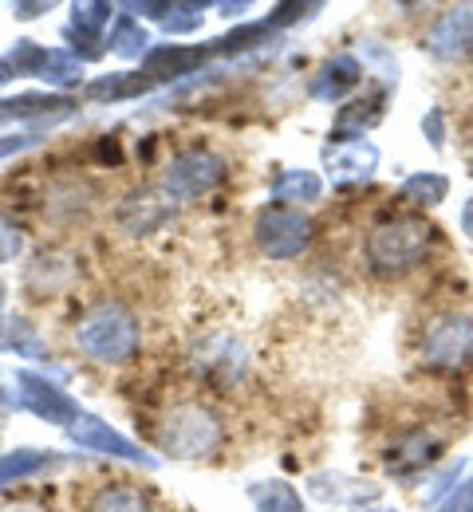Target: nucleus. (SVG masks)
Segmentation results:
<instances>
[{
  "mask_svg": "<svg viewBox=\"0 0 473 512\" xmlns=\"http://www.w3.org/2000/svg\"><path fill=\"white\" fill-rule=\"evenodd\" d=\"M434 241V229L414 217V213H399L387 217L383 225L371 229L367 237V260L379 276H403L410 268H418L426 260V249Z\"/></svg>",
  "mask_w": 473,
  "mask_h": 512,
  "instance_id": "1",
  "label": "nucleus"
},
{
  "mask_svg": "<svg viewBox=\"0 0 473 512\" xmlns=\"http://www.w3.org/2000/svg\"><path fill=\"white\" fill-rule=\"evenodd\" d=\"M75 343L99 363H127L138 351V323L123 304H99L75 327Z\"/></svg>",
  "mask_w": 473,
  "mask_h": 512,
  "instance_id": "2",
  "label": "nucleus"
},
{
  "mask_svg": "<svg viewBox=\"0 0 473 512\" xmlns=\"http://www.w3.org/2000/svg\"><path fill=\"white\" fill-rule=\"evenodd\" d=\"M158 446L166 449L170 457H182V461L209 457L213 449L221 446V422L202 402H182L158 426Z\"/></svg>",
  "mask_w": 473,
  "mask_h": 512,
  "instance_id": "3",
  "label": "nucleus"
},
{
  "mask_svg": "<svg viewBox=\"0 0 473 512\" xmlns=\"http://www.w3.org/2000/svg\"><path fill=\"white\" fill-rule=\"evenodd\" d=\"M422 359L442 371L473 367V320L462 312H442L422 331Z\"/></svg>",
  "mask_w": 473,
  "mask_h": 512,
  "instance_id": "4",
  "label": "nucleus"
},
{
  "mask_svg": "<svg viewBox=\"0 0 473 512\" xmlns=\"http://www.w3.org/2000/svg\"><path fill=\"white\" fill-rule=\"evenodd\" d=\"M312 241V225L300 209H284V205H272L257 217V245L261 253L272 260H292L308 249Z\"/></svg>",
  "mask_w": 473,
  "mask_h": 512,
  "instance_id": "5",
  "label": "nucleus"
},
{
  "mask_svg": "<svg viewBox=\"0 0 473 512\" xmlns=\"http://www.w3.org/2000/svg\"><path fill=\"white\" fill-rule=\"evenodd\" d=\"M225 178V162L205 150H186L166 166V193L170 197H202Z\"/></svg>",
  "mask_w": 473,
  "mask_h": 512,
  "instance_id": "6",
  "label": "nucleus"
},
{
  "mask_svg": "<svg viewBox=\"0 0 473 512\" xmlns=\"http://www.w3.org/2000/svg\"><path fill=\"white\" fill-rule=\"evenodd\" d=\"M16 386H20V402H24L36 418L60 422V426H68V422L79 418L75 398H71L68 390H60L56 383H48V379H40V375H32V371H20V375H16Z\"/></svg>",
  "mask_w": 473,
  "mask_h": 512,
  "instance_id": "7",
  "label": "nucleus"
},
{
  "mask_svg": "<svg viewBox=\"0 0 473 512\" xmlns=\"http://www.w3.org/2000/svg\"><path fill=\"white\" fill-rule=\"evenodd\" d=\"M426 44L438 60H458L473 52V8H450L446 16H438Z\"/></svg>",
  "mask_w": 473,
  "mask_h": 512,
  "instance_id": "8",
  "label": "nucleus"
},
{
  "mask_svg": "<svg viewBox=\"0 0 473 512\" xmlns=\"http://www.w3.org/2000/svg\"><path fill=\"white\" fill-rule=\"evenodd\" d=\"M79 426H71V442L83 449H99V453H111V457H123V461H146L142 449L131 446L123 434H115L107 422L99 418H75Z\"/></svg>",
  "mask_w": 473,
  "mask_h": 512,
  "instance_id": "9",
  "label": "nucleus"
},
{
  "mask_svg": "<svg viewBox=\"0 0 473 512\" xmlns=\"http://www.w3.org/2000/svg\"><path fill=\"white\" fill-rule=\"evenodd\" d=\"M71 99L64 95H20V99H0V123H20V119H44V115H68Z\"/></svg>",
  "mask_w": 473,
  "mask_h": 512,
  "instance_id": "10",
  "label": "nucleus"
},
{
  "mask_svg": "<svg viewBox=\"0 0 473 512\" xmlns=\"http://www.w3.org/2000/svg\"><path fill=\"white\" fill-rule=\"evenodd\" d=\"M205 60V48H154L146 52V79H170V75H186L190 67H198Z\"/></svg>",
  "mask_w": 473,
  "mask_h": 512,
  "instance_id": "11",
  "label": "nucleus"
},
{
  "mask_svg": "<svg viewBox=\"0 0 473 512\" xmlns=\"http://www.w3.org/2000/svg\"><path fill=\"white\" fill-rule=\"evenodd\" d=\"M170 217V205L154 193H135L123 209H119V221L131 229V233H154L162 221Z\"/></svg>",
  "mask_w": 473,
  "mask_h": 512,
  "instance_id": "12",
  "label": "nucleus"
},
{
  "mask_svg": "<svg viewBox=\"0 0 473 512\" xmlns=\"http://www.w3.org/2000/svg\"><path fill=\"white\" fill-rule=\"evenodd\" d=\"M328 162H332L336 178H367V174L375 170V162H379V150L359 138V142H347L336 154L328 150Z\"/></svg>",
  "mask_w": 473,
  "mask_h": 512,
  "instance_id": "13",
  "label": "nucleus"
},
{
  "mask_svg": "<svg viewBox=\"0 0 473 512\" xmlns=\"http://www.w3.org/2000/svg\"><path fill=\"white\" fill-rule=\"evenodd\" d=\"M359 83V64H355V56H336L332 64H324L320 71V79L312 83V95L316 99H339L347 87H355Z\"/></svg>",
  "mask_w": 473,
  "mask_h": 512,
  "instance_id": "14",
  "label": "nucleus"
},
{
  "mask_svg": "<svg viewBox=\"0 0 473 512\" xmlns=\"http://www.w3.org/2000/svg\"><path fill=\"white\" fill-rule=\"evenodd\" d=\"M87 512H154V509H150L146 493L135 489V485H107V489H99V497L91 501Z\"/></svg>",
  "mask_w": 473,
  "mask_h": 512,
  "instance_id": "15",
  "label": "nucleus"
},
{
  "mask_svg": "<svg viewBox=\"0 0 473 512\" xmlns=\"http://www.w3.org/2000/svg\"><path fill=\"white\" fill-rule=\"evenodd\" d=\"M320 178L308 174V170H284L276 182H272V193L276 201H316L320 197Z\"/></svg>",
  "mask_w": 473,
  "mask_h": 512,
  "instance_id": "16",
  "label": "nucleus"
},
{
  "mask_svg": "<svg viewBox=\"0 0 473 512\" xmlns=\"http://www.w3.org/2000/svg\"><path fill=\"white\" fill-rule=\"evenodd\" d=\"M146 87H154V79L146 75H107V79H95L87 87L91 99H127V95H142Z\"/></svg>",
  "mask_w": 473,
  "mask_h": 512,
  "instance_id": "17",
  "label": "nucleus"
},
{
  "mask_svg": "<svg viewBox=\"0 0 473 512\" xmlns=\"http://www.w3.org/2000/svg\"><path fill=\"white\" fill-rule=\"evenodd\" d=\"M450 190V182L442 174H414L410 182L403 186V201L410 205H438Z\"/></svg>",
  "mask_w": 473,
  "mask_h": 512,
  "instance_id": "18",
  "label": "nucleus"
},
{
  "mask_svg": "<svg viewBox=\"0 0 473 512\" xmlns=\"http://www.w3.org/2000/svg\"><path fill=\"white\" fill-rule=\"evenodd\" d=\"M52 457L40 453V449H16V453H4L0 457V485L12 481V477H28V473H40Z\"/></svg>",
  "mask_w": 473,
  "mask_h": 512,
  "instance_id": "19",
  "label": "nucleus"
},
{
  "mask_svg": "<svg viewBox=\"0 0 473 512\" xmlns=\"http://www.w3.org/2000/svg\"><path fill=\"white\" fill-rule=\"evenodd\" d=\"M253 501L261 505V512H300L296 489H292V485H280V481L257 485V489H253Z\"/></svg>",
  "mask_w": 473,
  "mask_h": 512,
  "instance_id": "20",
  "label": "nucleus"
},
{
  "mask_svg": "<svg viewBox=\"0 0 473 512\" xmlns=\"http://www.w3.org/2000/svg\"><path fill=\"white\" fill-rule=\"evenodd\" d=\"M0 347H8V351H20V355H44L40 351V339H36V331L28 327L24 320H4L0 323Z\"/></svg>",
  "mask_w": 473,
  "mask_h": 512,
  "instance_id": "21",
  "label": "nucleus"
},
{
  "mask_svg": "<svg viewBox=\"0 0 473 512\" xmlns=\"http://www.w3.org/2000/svg\"><path fill=\"white\" fill-rule=\"evenodd\" d=\"M146 32L135 24V16H119V24L111 28V48L119 52V56H142L146 52Z\"/></svg>",
  "mask_w": 473,
  "mask_h": 512,
  "instance_id": "22",
  "label": "nucleus"
},
{
  "mask_svg": "<svg viewBox=\"0 0 473 512\" xmlns=\"http://www.w3.org/2000/svg\"><path fill=\"white\" fill-rule=\"evenodd\" d=\"M16 253H20V229H16V225H8V221L0 217V264H4V260H12Z\"/></svg>",
  "mask_w": 473,
  "mask_h": 512,
  "instance_id": "23",
  "label": "nucleus"
},
{
  "mask_svg": "<svg viewBox=\"0 0 473 512\" xmlns=\"http://www.w3.org/2000/svg\"><path fill=\"white\" fill-rule=\"evenodd\" d=\"M36 138L32 134H0V158H8V154H16V150H24V146H32Z\"/></svg>",
  "mask_w": 473,
  "mask_h": 512,
  "instance_id": "24",
  "label": "nucleus"
},
{
  "mask_svg": "<svg viewBox=\"0 0 473 512\" xmlns=\"http://www.w3.org/2000/svg\"><path fill=\"white\" fill-rule=\"evenodd\" d=\"M442 512H473V485L466 489V493H454L450 505H446Z\"/></svg>",
  "mask_w": 473,
  "mask_h": 512,
  "instance_id": "25",
  "label": "nucleus"
},
{
  "mask_svg": "<svg viewBox=\"0 0 473 512\" xmlns=\"http://www.w3.org/2000/svg\"><path fill=\"white\" fill-rule=\"evenodd\" d=\"M422 130H430V142L442 146V115L438 111H430V119H422Z\"/></svg>",
  "mask_w": 473,
  "mask_h": 512,
  "instance_id": "26",
  "label": "nucleus"
},
{
  "mask_svg": "<svg viewBox=\"0 0 473 512\" xmlns=\"http://www.w3.org/2000/svg\"><path fill=\"white\" fill-rule=\"evenodd\" d=\"M462 229H466V233L473 237V197L466 201V209H462Z\"/></svg>",
  "mask_w": 473,
  "mask_h": 512,
  "instance_id": "27",
  "label": "nucleus"
},
{
  "mask_svg": "<svg viewBox=\"0 0 473 512\" xmlns=\"http://www.w3.org/2000/svg\"><path fill=\"white\" fill-rule=\"evenodd\" d=\"M12 75H16V71H12V64H8V60H0V87H4Z\"/></svg>",
  "mask_w": 473,
  "mask_h": 512,
  "instance_id": "28",
  "label": "nucleus"
},
{
  "mask_svg": "<svg viewBox=\"0 0 473 512\" xmlns=\"http://www.w3.org/2000/svg\"><path fill=\"white\" fill-rule=\"evenodd\" d=\"M8 512H32V509H8Z\"/></svg>",
  "mask_w": 473,
  "mask_h": 512,
  "instance_id": "29",
  "label": "nucleus"
},
{
  "mask_svg": "<svg viewBox=\"0 0 473 512\" xmlns=\"http://www.w3.org/2000/svg\"><path fill=\"white\" fill-rule=\"evenodd\" d=\"M0 304H4V288H0Z\"/></svg>",
  "mask_w": 473,
  "mask_h": 512,
  "instance_id": "30",
  "label": "nucleus"
},
{
  "mask_svg": "<svg viewBox=\"0 0 473 512\" xmlns=\"http://www.w3.org/2000/svg\"><path fill=\"white\" fill-rule=\"evenodd\" d=\"M470 166H473V146H470Z\"/></svg>",
  "mask_w": 473,
  "mask_h": 512,
  "instance_id": "31",
  "label": "nucleus"
}]
</instances>
